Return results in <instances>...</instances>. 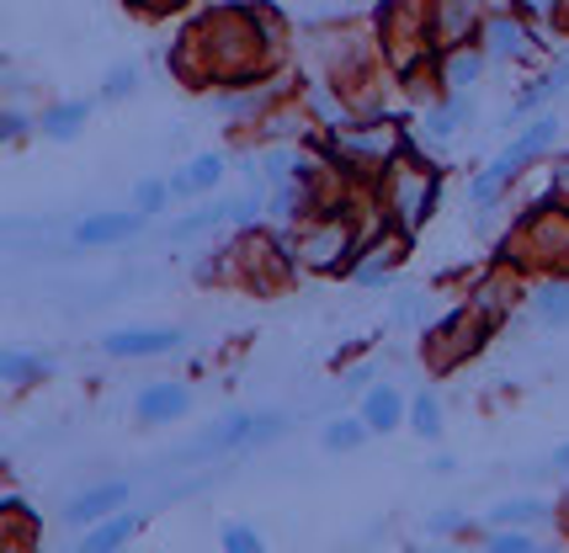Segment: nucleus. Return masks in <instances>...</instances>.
<instances>
[{
	"label": "nucleus",
	"mask_w": 569,
	"mask_h": 553,
	"mask_svg": "<svg viewBox=\"0 0 569 553\" xmlns=\"http://www.w3.org/2000/svg\"><path fill=\"white\" fill-rule=\"evenodd\" d=\"M442 192H447L442 165H437L416 139H410V150L399 154V160H389V165L372 177V198H378V208H383V213L399 224V234H410V240L437 219Z\"/></svg>",
	"instance_id": "1"
},
{
	"label": "nucleus",
	"mask_w": 569,
	"mask_h": 553,
	"mask_svg": "<svg viewBox=\"0 0 569 553\" xmlns=\"http://www.w3.org/2000/svg\"><path fill=\"white\" fill-rule=\"evenodd\" d=\"M496 261L511 272H569V202H553L543 192L538 202H527L517 213V224L506 229V240L496 245Z\"/></svg>",
	"instance_id": "2"
},
{
	"label": "nucleus",
	"mask_w": 569,
	"mask_h": 553,
	"mask_svg": "<svg viewBox=\"0 0 569 553\" xmlns=\"http://www.w3.org/2000/svg\"><path fill=\"white\" fill-rule=\"evenodd\" d=\"M553 144H559V118H553V112H543V118H532L527 128H517V139H511L479 177H469V192H463L469 213H496L500 202H506V192H511Z\"/></svg>",
	"instance_id": "3"
},
{
	"label": "nucleus",
	"mask_w": 569,
	"mask_h": 553,
	"mask_svg": "<svg viewBox=\"0 0 569 553\" xmlns=\"http://www.w3.org/2000/svg\"><path fill=\"white\" fill-rule=\"evenodd\" d=\"M496 320H485V314H473L469 303H458L452 314L442 320H431L421 335V352H426V368L431 373H452V368H463L473 356L485 352L490 341H496Z\"/></svg>",
	"instance_id": "4"
},
{
	"label": "nucleus",
	"mask_w": 569,
	"mask_h": 553,
	"mask_svg": "<svg viewBox=\"0 0 569 553\" xmlns=\"http://www.w3.org/2000/svg\"><path fill=\"white\" fill-rule=\"evenodd\" d=\"M479 43L490 53V64H517V70H538V32L521 11H490L479 27Z\"/></svg>",
	"instance_id": "5"
},
{
	"label": "nucleus",
	"mask_w": 569,
	"mask_h": 553,
	"mask_svg": "<svg viewBox=\"0 0 569 553\" xmlns=\"http://www.w3.org/2000/svg\"><path fill=\"white\" fill-rule=\"evenodd\" d=\"M144 213L139 208H101V213H80L70 224V251H112L144 234Z\"/></svg>",
	"instance_id": "6"
},
{
	"label": "nucleus",
	"mask_w": 569,
	"mask_h": 553,
	"mask_svg": "<svg viewBox=\"0 0 569 553\" xmlns=\"http://www.w3.org/2000/svg\"><path fill=\"white\" fill-rule=\"evenodd\" d=\"M559 97H569V53L565 59H553V64H543L538 76L521 86L517 97H511V107L500 112V128H511V133H517V128H527L532 118H543Z\"/></svg>",
	"instance_id": "7"
},
{
	"label": "nucleus",
	"mask_w": 569,
	"mask_h": 553,
	"mask_svg": "<svg viewBox=\"0 0 569 553\" xmlns=\"http://www.w3.org/2000/svg\"><path fill=\"white\" fill-rule=\"evenodd\" d=\"M181 346H187V330L176 325H123L101 335V356H112V362H154Z\"/></svg>",
	"instance_id": "8"
},
{
	"label": "nucleus",
	"mask_w": 569,
	"mask_h": 553,
	"mask_svg": "<svg viewBox=\"0 0 569 553\" xmlns=\"http://www.w3.org/2000/svg\"><path fill=\"white\" fill-rule=\"evenodd\" d=\"M410 234H399V229H389L378 245H372L357 267H351V288H362V293H395L399 288V272H405V255H410Z\"/></svg>",
	"instance_id": "9"
},
{
	"label": "nucleus",
	"mask_w": 569,
	"mask_h": 553,
	"mask_svg": "<svg viewBox=\"0 0 569 553\" xmlns=\"http://www.w3.org/2000/svg\"><path fill=\"white\" fill-rule=\"evenodd\" d=\"M192 410V383L187 378H154L133 394V421L139 426H176Z\"/></svg>",
	"instance_id": "10"
},
{
	"label": "nucleus",
	"mask_w": 569,
	"mask_h": 553,
	"mask_svg": "<svg viewBox=\"0 0 569 553\" xmlns=\"http://www.w3.org/2000/svg\"><path fill=\"white\" fill-rule=\"evenodd\" d=\"M128 501H133V479H101V484H86V490H74L64 501V522L80 532L101 522V516H112V511H123Z\"/></svg>",
	"instance_id": "11"
},
{
	"label": "nucleus",
	"mask_w": 569,
	"mask_h": 553,
	"mask_svg": "<svg viewBox=\"0 0 569 553\" xmlns=\"http://www.w3.org/2000/svg\"><path fill=\"white\" fill-rule=\"evenodd\" d=\"M250 421H256V410H223L219 421H208V426L198 431V442H192V453H187V463H208V458H229V453H246L250 442Z\"/></svg>",
	"instance_id": "12"
},
{
	"label": "nucleus",
	"mask_w": 569,
	"mask_h": 553,
	"mask_svg": "<svg viewBox=\"0 0 569 553\" xmlns=\"http://www.w3.org/2000/svg\"><path fill=\"white\" fill-rule=\"evenodd\" d=\"M521 303H527L532 325L565 330L569 325V272H538L521 288Z\"/></svg>",
	"instance_id": "13"
},
{
	"label": "nucleus",
	"mask_w": 569,
	"mask_h": 553,
	"mask_svg": "<svg viewBox=\"0 0 569 553\" xmlns=\"http://www.w3.org/2000/svg\"><path fill=\"white\" fill-rule=\"evenodd\" d=\"M357 415L368 421L372 436H395L405 426V415H410V394L399 383H389V378H378L368 394H357Z\"/></svg>",
	"instance_id": "14"
},
{
	"label": "nucleus",
	"mask_w": 569,
	"mask_h": 553,
	"mask_svg": "<svg viewBox=\"0 0 569 553\" xmlns=\"http://www.w3.org/2000/svg\"><path fill=\"white\" fill-rule=\"evenodd\" d=\"M101 101L91 97H64L53 101V107H43L38 112V139H49V144H74L86 128H91V112H97Z\"/></svg>",
	"instance_id": "15"
},
{
	"label": "nucleus",
	"mask_w": 569,
	"mask_h": 553,
	"mask_svg": "<svg viewBox=\"0 0 569 553\" xmlns=\"http://www.w3.org/2000/svg\"><path fill=\"white\" fill-rule=\"evenodd\" d=\"M139 532H144V516H139L133 505H123V511L101 516V522H91V527H80L74 549L80 553H118V549H128Z\"/></svg>",
	"instance_id": "16"
},
{
	"label": "nucleus",
	"mask_w": 569,
	"mask_h": 553,
	"mask_svg": "<svg viewBox=\"0 0 569 553\" xmlns=\"http://www.w3.org/2000/svg\"><path fill=\"white\" fill-rule=\"evenodd\" d=\"M485 70H490L485 43H458V49L437 53V86H442V91H479Z\"/></svg>",
	"instance_id": "17"
},
{
	"label": "nucleus",
	"mask_w": 569,
	"mask_h": 553,
	"mask_svg": "<svg viewBox=\"0 0 569 553\" xmlns=\"http://www.w3.org/2000/svg\"><path fill=\"white\" fill-rule=\"evenodd\" d=\"M548 522H559V505L548 501V495H506L485 511V527H548Z\"/></svg>",
	"instance_id": "18"
},
{
	"label": "nucleus",
	"mask_w": 569,
	"mask_h": 553,
	"mask_svg": "<svg viewBox=\"0 0 569 553\" xmlns=\"http://www.w3.org/2000/svg\"><path fill=\"white\" fill-rule=\"evenodd\" d=\"M43 378H53L49 352H38V346H6V352H0V383H6L11 394H22V389L43 383Z\"/></svg>",
	"instance_id": "19"
},
{
	"label": "nucleus",
	"mask_w": 569,
	"mask_h": 553,
	"mask_svg": "<svg viewBox=\"0 0 569 553\" xmlns=\"http://www.w3.org/2000/svg\"><path fill=\"white\" fill-rule=\"evenodd\" d=\"M368 442H372V431L357 410H351V415H330L320 426V453L325 458H351V453H362Z\"/></svg>",
	"instance_id": "20"
},
{
	"label": "nucleus",
	"mask_w": 569,
	"mask_h": 553,
	"mask_svg": "<svg viewBox=\"0 0 569 553\" xmlns=\"http://www.w3.org/2000/svg\"><path fill=\"white\" fill-rule=\"evenodd\" d=\"M213 229H229V198H198L192 202V213H181L171 229H166V240H198V234H213Z\"/></svg>",
	"instance_id": "21"
},
{
	"label": "nucleus",
	"mask_w": 569,
	"mask_h": 553,
	"mask_svg": "<svg viewBox=\"0 0 569 553\" xmlns=\"http://www.w3.org/2000/svg\"><path fill=\"white\" fill-rule=\"evenodd\" d=\"M181 177H187V202L213 198V192L223 187V177H229V154L223 150H198L187 165H181Z\"/></svg>",
	"instance_id": "22"
},
{
	"label": "nucleus",
	"mask_w": 569,
	"mask_h": 553,
	"mask_svg": "<svg viewBox=\"0 0 569 553\" xmlns=\"http://www.w3.org/2000/svg\"><path fill=\"white\" fill-rule=\"evenodd\" d=\"M405 431H416L421 442H442V431H447V404L442 394H431V389H416L410 394V415H405Z\"/></svg>",
	"instance_id": "23"
},
{
	"label": "nucleus",
	"mask_w": 569,
	"mask_h": 553,
	"mask_svg": "<svg viewBox=\"0 0 569 553\" xmlns=\"http://www.w3.org/2000/svg\"><path fill=\"white\" fill-rule=\"evenodd\" d=\"M139 91H144V70H139L133 59H118V64L101 76L97 101L101 107H112V101H128V97H139Z\"/></svg>",
	"instance_id": "24"
},
{
	"label": "nucleus",
	"mask_w": 569,
	"mask_h": 553,
	"mask_svg": "<svg viewBox=\"0 0 569 553\" xmlns=\"http://www.w3.org/2000/svg\"><path fill=\"white\" fill-rule=\"evenodd\" d=\"M267 192H272V187H246V192H234V198H229V229H267L272 224Z\"/></svg>",
	"instance_id": "25"
},
{
	"label": "nucleus",
	"mask_w": 569,
	"mask_h": 553,
	"mask_svg": "<svg viewBox=\"0 0 569 553\" xmlns=\"http://www.w3.org/2000/svg\"><path fill=\"white\" fill-rule=\"evenodd\" d=\"M473 543H479V553H538L543 549V537L532 527H485Z\"/></svg>",
	"instance_id": "26"
},
{
	"label": "nucleus",
	"mask_w": 569,
	"mask_h": 553,
	"mask_svg": "<svg viewBox=\"0 0 569 553\" xmlns=\"http://www.w3.org/2000/svg\"><path fill=\"white\" fill-rule=\"evenodd\" d=\"M171 202H176V192H171V181L166 177H139L133 181V192H128V208H139L144 219H160Z\"/></svg>",
	"instance_id": "27"
},
{
	"label": "nucleus",
	"mask_w": 569,
	"mask_h": 553,
	"mask_svg": "<svg viewBox=\"0 0 569 553\" xmlns=\"http://www.w3.org/2000/svg\"><path fill=\"white\" fill-rule=\"evenodd\" d=\"M288 431H293V415H288V410H256V421H250V442H246V453L277 448V442H282Z\"/></svg>",
	"instance_id": "28"
},
{
	"label": "nucleus",
	"mask_w": 569,
	"mask_h": 553,
	"mask_svg": "<svg viewBox=\"0 0 569 553\" xmlns=\"http://www.w3.org/2000/svg\"><path fill=\"white\" fill-rule=\"evenodd\" d=\"M219 549L223 553H267V532L250 527V522H223V527H219Z\"/></svg>",
	"instance_id": "29"
},
{
	"label": "nucleus",
	"mask_w": 569,
	"mask_h": 553,
	"mask_svg": "<svg viewBox=\"0 0 569 553\" xmlns=\"http://www.w3.org/2000/svg\"><path fill=\"white\" fill-rule=\"evenodd\" d=\"M32 133H38V118H32L27 107H6V112H0V144H6V150H22Z\"/></svg>",
	"instance_id": "30"
},
{
	"label": "nucleus",
	"mask_w": 569,
	"mask_h": 553,
	"mask_svg": "<svg viewBox=\"0 0 569 553\" xmlns=\"http://www.w3.org/2000/svg\"><path fill=\"white\" fill-rule=\"evenodd\" d=\"M421 314H426L421 288H399L395 299H389V325H421Z\"/></svg>",
	"instance_id": "31"
},
{
	"label": "nucleus",
	"mask_w": 569,
	"mask_h": 553,
	"mask_svg": "<svg viewBox=\"0 0 569 553\" xmlns=\"http://www.w3.org/2000/svg\"><path fill=\"white\" fill-rule=\"evenodd\" d=\"M426 532H431V537H458V532H479V527H473L469 511L447 505V511H431V516H426Z\"/></svg>",
	"instance_id": "32"
},
{
	"label": "nucleus",
	"mask_w": 569,
	"mask_h": 553,
	"mask_svg": "<svg viewBox=\"0 0 569 553\" xmlns=\"http://www.w3.org/2000/svg\"><path fill=\"white\" fill-rule=\"evenodd\" d=\"M372 383H378V362H372V356H357L351 368H341V394H347V400L368 394Z\"/></svg>",
	"instance_id": "33"
},
{
	"label": "nucleus",
	"mask_w": 569,
	"mask_h": 553,
	"mask_svg": "<svg viewBox=\"0 0 569 553\" xmlns=\"http://www.w3.org/2000/svg\"><path fill=\"white\" fill-rule=\"evenodd\" d=\"M553 202H569V154H559L553 160V171H548V187H543Z\"/></svg>",
	"instance_id": "34"
},
{
	"label": "nucleus",
	"mask_w": 569,
	"mask_h": 553,
	"mask_svg": "<svg viewBox=\"0 0 569 553\" xmlns=\"http://www.w3.org/2000/svg\"><path fill=\"white\" fill-rule=\"evenodd\" d=\"M511 11H521L527 22L538 27V22H548V17L559 11V0H511Z\"/></svg>",
	"instance_id": "35"
},
{
	"label": "nucleus",
	"mask_w": 569,
	"mask_h": 553,
	"mask_svg": "<svg viewBox=\"0 0 569 553\" xmlns=\"http://www.w3.org/2000/svg\"><path fill=\"white\" fill-rule=\"evenodd\" d=\"M123 6H133V11H144V17H166V11H176V6H187V0H123Z\"/></svg>",
	"instance_id": "36"
},
{
	"label": "nucleus",
	"mask_w": 569,
	"mask_h": 553,
	"mask_svg": "<svg viewBox=\"0 0 569 553\" xmlns=\"http://www.w3.org/2000/svg\"><path fill=\"white\" fill-rule=\"evenodd\" d=\"M548 469H553V474H569V442H559V448L548 453Z\"/></svg>",
	"instance_id": "37"
},
{
	"label": "nucleus",
	"mask_w": 569,
	"mask_h": 553,
	"mask_svg": "<svg viewBox=\"0 0 569 553\" xmlns=\"http://www.w3.org/2000/svg\"><path fill=\"white\" fill-rule=\"evenodd\" d=\"M559 17H565V27H569V0H559Z\"/></svg>",
	"instance_id": "38"
},
{
	"label": "nucleus",
	"mask_w": 569,
	"mask_h": 553,
	"mask_svg": "<svg viewBox=\"0 0 569 553\" xmlns=\"http://www.w3.org/2000/svg\"><path fill=\"white\" fill-rule=\"evenodd\" d=\"M565 511H569V495H565Z\"/></svg>",
	"instance_id": "39"
}]
</instances>
